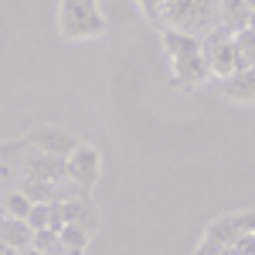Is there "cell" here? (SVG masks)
Here are the masks:
<instances>
[{"mask_svg":"<svg viewBox=\"0 0 255 255\" xmlns=\"http://www.w3.org/2000/svg\"><path fill=\"white\" fill-rule=\"evenodd\" d=\"M160 44L170 58V82L180 85V89H194V85H204L211 75V61H208V51H204V41L197 34H187V31H177V27H160Z\"/></svg>","mask_w":255,"mask_h":255,"instance_id":"1","label":"cell"},{"mask_svg":"<svg viewBox=\"0 0 255 255\" xmlns=\"http://www.w3.org/2000/svg\"><path fill=\"white\" fill-rule=\"evenodd\" d=\"M58 31L65 41H92L109 31L99 0H58Z\"/></svg>","mask_w":255,"mask_h":255,"instance_id":"2","label":"cell"},{"mask_svg":"<svg viewBox=\"0 0 255 255\" xmlns=\"http://www.w3.org/2000/svg\"><path fill=\"white\" fill-rule=\"evenodd\" d=\"M218 3L221 0H167L163 3V27H177L204 38L218 20Z\"/></svg>","mask_w":255,"mask_h":255,"instance_id":"3","label":"cell"},{"mask_svg":"<svg viewBox=\"0 0 255 255\" xmlns=\"http://www.w3.org/2000/svg\"><path fill=\"white\" fill-rule=\"evenodd\" d=\"M245 232H255V211H242V215H221L208 225V232L201 235V245H197L194 255H221L238 235Z\"/></svg>","mask_w":255,"mask_h":255,"instance_id":"4","label":"cell"},{"mask_svg":"<svg viewBox=\"0 0 255 255\" xmlns=\"http://www.w3.org/2000/svg\"><path fill=\"white\" fill-rule=\"evenodd\" d=\"M232 34H235V31H228V27L218 20L215 27L201 38V41H204V51H208V61H211V75L221 79V82L228 79V75H235L238 68H242V65H238V51H235Z\"/></svg>","mask_w":255,"mask_h":255,"instance_id":"5","label":"cell"},{"mask_svg":"<svg viewBox=\"0 0 255 255\" xmlns=\"http://www.w3.org/2000/svg\"><path fill=\"white\" fill-rule=\"evenodd\" d=\"M65 174L68 180L82 187V191H92L99 184V174H102V157H99L96 146L89 143H75V150L65 157Z\"/></svg>","mask_w":255,"mask_h":255,"instance_id":"6","label":"cell"},{"mask_svg":"<svg viewBox=\"0 0 255 255\" xmlns=\"http://www.w3.org/2000/svg\"><path fill=\"white\" fill-rule=\"evenodd\" d=\"M221 96L228 102H242V106H255V65L252 68H238L235 75H228L221 85Z\"/></svg>","mask_w":255,"mask_h":255,"instance_id":"7","label":"cell"},{"mask_svg":"<svg viewBox=\"0 0 255 255\" xmlns=\"http://www.w3.org/2000/svg\"><path fill=\"white\" fill-rule=\"evenodd\" d=\"M0 242H7V245H14V249H31L34 245V228L24 221V218H0Z\"/></svg>","mask_w":255,"mask_h":255,"instance_id":"8","label":"cell"},{"mask_svg":"<svg viewBox=\"0 0 255 255\" xmlns=\"http://www.w3.org/2000/svg\"><path fill=\"white\" fill-rule=\"evenodd\" d=\"M249 14H252V7H249L245 0H221V3H218V17H221V24H225L228 31L249 27Z\"/></svg>","mask_w":255,"mask_h":255,"instance_id":"9","label":"cell"},{"mask_svg":"<svg viewBox=\"0 0 255 255\" xmlns=\"http://www.w3.org/2000/svg\"><path fill=\"white\" fill-rule=\"evenodd\" d=\"M20 191L31 197V201H58L61 184L48 180V177H38V174H27L24 180H20Z\"/></svg>","mask_w":255,"mask_h":255,"instance_id":"10","label":"cell"},{"mask_svg":"<svg viewBox=\"0 0 255 255\" xmlns=\"http://www.w3.org/2000/svg\"><path fill=\"white\" fill-rule=\"evenodd\" d=\"M232 41H235V51H238V65H242V68H252L255 65V27L235 31Z\"/></svg>","mask_w":255,"mask_h":255,"instance_id":"11","label":"cell"},{"mask_svg":"<svg viewBox=\"0 0 255 255\" xmlns=\"http://www.w3.org/2000/svg\"><path fill=\"white\" fill-rule=\"evenodd\" d=\"M58 238H61V249L82 255L85 242H89V232H85L82 225H75V221H65V225H61V232H58Z\"/></svg>","mask_w":255,"mask_h":255,"instance_id":"12","label":"cell"},{"mask_svg":"<svg viewBox=\"0 0 255 255\" xmlns=\"http://www.w3.org/2000/svg\"><path fill=\"white\" fill-rule=\"evenodd\" d=\"M31 204H34V201H31V197H27V194L17 187V191H10V194H7V201H3V211H7L10 218H27Z\"/></svg>","mask_w":255,"mask_h":255,"instance_id":"13","label":"cell"},{"mask_svg":"<svg viewBox=\"0 0 255 255\" xmlns=\"http://www.w3.org/2000/svg\"><path fill=\"white\" fill-rule=\"evenodd\" d=\"M31 249H38V252H48V255H55L61 252V238L55 228H44V232H34V245Z\"/></svg>","mask_w":255,"mask_h":255,"instance_id":"14","label":"cell"},{"mask_svg":"<svg viewBox=\"0 0 255 255\" xmlns=\"http://www.w3.org/2000/svg\"><path fill=\"white\" fill-rule=\"evenodd\" d=\"M221 255H255V232H245V235H238Z\"/></svg>","mask_w":255,"mask_h":255,"instance_id":"15","label":"cell"},{"mask_svg":"<svg viewBox=\"0 0 255 255\" xmlns=\"http://www.w3.org/2000/svg\"><path fill=\"white\" fill-rule=\"evenodd\" d=\"M136 3H139V10L153 20L157 27H163V3H167V0H136Z\"/></svg>","mask_w":255,"mask_h":255,"instance_id":"16","label":"cell"},{"mask_svg":"<svg viewBox=\"0 0 255 255\" xmlns=\"http://www.w3.org/2000/svg\"><path fill=\"white\" fill-rule=\"evenodd\" d=\"M20 255H48V252H38V249H24Z\"/></svg>","mask_w":255,"mask_h":255,"instance_id":"17","label":"cell"},{"mask_svg":"<svg viewBox=\"0 0 255 255\" xmlns=\"http://www.w3.org/2000/svg\"><path fill=\"white\" fill-rule=\"evenodd\" d=\"M249 27H255V7H252V14H249Z\"/></svg>","mask_w":255,"mask_h":255,"instance_id":"18","label":"cell"},{"mask_svg":"<svg viewBox=\"0 0 255 255\" xmlns=\"http://www.w3.org/2000/svg\"><path fill=\"white\" fill-rule=\"evenodd\" d=\"M245 3H249V7H255V0H245Z\"/></svg>","mask_w":255,"mask_h":255,"instance_id":"19","label":"cell"}]
</instances>
